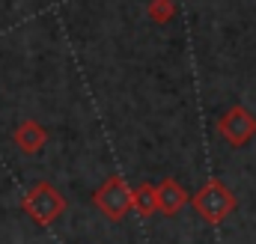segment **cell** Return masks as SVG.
Listing matches in <instances>:
<instances>
[{"mask_svg":"<svg viewBox=\"0 0 256 244\" xmlns=\"http://www.w3.org/2000/svg\"><path fill=\"white\" fill-rule=\"evenodd\" d=\"M220 128H224V134H226L232 143H242V140H248V137L254 134V120H250L242 108H236V110H230V114L224 116Z\"/></svg>","mask_w":256,"mask_h":244,"instance_id":"obj_1","label":"cell"},{"mask_svg":"<svg viewBox=\"0 0 256 244\" xmlns=\"http://www.w3.org/2000/svg\"><path fill=\"white\" fill-rule=\"evenodd\" d=\"M98 202H102V208H108V212L116 218V214H122V212L128 208V190L122 188L120 179H114V182L98 194Z\"/></svg>","mask_w":256,"mask_h":244,"instance_id":"obj_2","label":"cell"},{"mask_svg":"<svg viewBox=\"0 0 256 244\" xmlns=\"http://www.w3.org/2000/svg\"><path fill=\"white\" fill-rule=\"evenodd\" d=\"M226 202H230V196L218 188V184H212L202 196H196V208H202V212H208L212 218H218L220 212H226Z\"/></svg>","mask_w":256,"mask_h":244,"instance_id":"obj_3","label":"cell"}]
</instances>
